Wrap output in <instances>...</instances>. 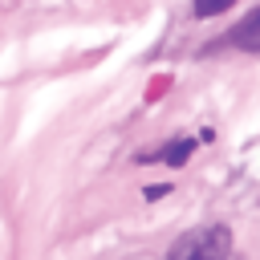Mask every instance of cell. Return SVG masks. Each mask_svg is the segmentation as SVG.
<instances>
[{"label":"cell","instance_id":"5","mask_svg":"<svg viewBox=\"0 0 260 260\" xmlns=\"http://www.w3.org/2000/svg\"><path fill=\"white\" fill-rule=\"evenodd\" d=\"M162 195H171L167 183H162V187H146V199H162Z\"/></svg>","mask_w":260,"mask_h":260},{"label":"cell","instance_id":"4","mask_svg":"<svg viewBox=\"0 0 260 260\" xmlns=\"http://www.w3.org/2000/svg\"><path fill=\"white\" fill-rule=\"evenodd\" d=\"M236 0H191V16H199V20H211V16H219V12H228Z\"/></svg>","mask_w":260,"mask_h":260},{"label":"cell","instance_id":"3","mask_svg":"<svg viewBox=\"0 0 260 260\" xmlns=\"http://www.w3.org/2000/svg\"><path fill=\"white\" fill-rule=\"evenodd\" d=\"M191 150H195V134H183V138H175V142L162 146V162L167 167H183L191 158Z\"/></svg>","mask_w":260,"mask_h":260},{"label":"cell","instance_id":"2","mask_svg":"<svg viewBox=\"0 0 260 260\" xmlns=\"http://www.w3.org/2000/svg\"><path fill=\"white\" fill-rule=\"evenodd\" d=\"M228 45L248 49V53H260V8H256V12H248V16L228 32Z\"/></svg>","mask_w":260,"mask_h":260},{"label":"cell","instance_id":"1","mask_svg":"<svg viewBox=\"0 0 260 260\" xmlns=\"http://www.w3.org/2000/svg\"><path fill=\"white\" fill-rule=\"evenodd\" d=\"M228 256H232V232L223 223H211V228L183 232L162 260H228Z\"/></svg>","mask_w":260,"mask_h":260}]
</instances>
